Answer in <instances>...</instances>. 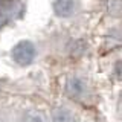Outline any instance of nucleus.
I'll return each mask as SVG.
<instances>
[{
  "label": "nucleus",
  "mask_w": 122,
  "mask_h": 122,
  "mask_svg": "<svg viewBox=\"0 0 122 122\" xmlns=\"http://www.w3.org/2000/svg\"><path fill=\"white\" fill-rule=\"evenodd\" d=\"M66 93L70 98H75V99L84 98V95L87 93L86 79L81 78V76H72V78H69L66 82Z\"/></svg>",
  "instance_id": "obj_2"
},
{
  "label": "nucleus",
  "mask_w": 122,
  "mask_h": 122,
  "mask_svg": "<svg viewBox=\"0 0 122 122\" xmlns=\"http://www.w3.org/2000/svg\"><path fill=\"white\" fill-rule=\"evenodd\" d=\"M11 56L18 66H29L37 56L35 44L29 40H21L12 47Z\"/></svg>",
  "instance_id": "obj_1"
},
{
  "label": "nucleus",
  "mask_w": 122,
  "mask_h": 122,
  "mask_svg": "<svg viewBox=\"0 0 122 122\" xmlns=\"http://www.w3.org/2000/svg\"><path fill=\"white\" fill-rule=\"evenodd\" d=\"M76 6L75 0H53V12L58 17H69L73 14Z\"/></svg>",
  "instance_id": "obj_3"
},
{
  "label": "nucleus",
  "mask_w": 122,
  "mask_h": 122,
  "mask_svg": "<svg viewBox=\"0 0 122 122\" xmlns=\"http://www.w3.org/2000/svg\"><path fill=\"white\" fill-rule=\"evenodd\" d=\"M53 122H75L73 113L66 107H60L53 112Z\"/></svg>",
  "instance_id": "obj_4"
},
{
  "label": "nucleus",
  "mask_w": 122,
  "mask_h": 122,
  "mask_svg": "<svg viewBox=\"0 0 122 122\" xmlns=\"http://www.w3.org/2000/svg\"><path fill=\"white\" fill-rule=\"evenodd\" d=\"M113 75L116 79H119V81H122V61H117L116 64H114L113 67Z\"/></svg>",
  "instance_id": "obj_6"
},
{
  "label": "nucleus",
  "mask_w": 122,
  "mask_h": 122,
  "mask_svg": "<svg viewBox=\"0 0 122 122\" xmlns=\"http://www.w3.org/2000/svg\"><path fill=\"white\" fill-rule=\"evenodd\" d=\"M23 122H46V117L38 112H29L25 116V121Z\"/></svg>",
  "instance_id": "obj_5"
}]
</instances>
